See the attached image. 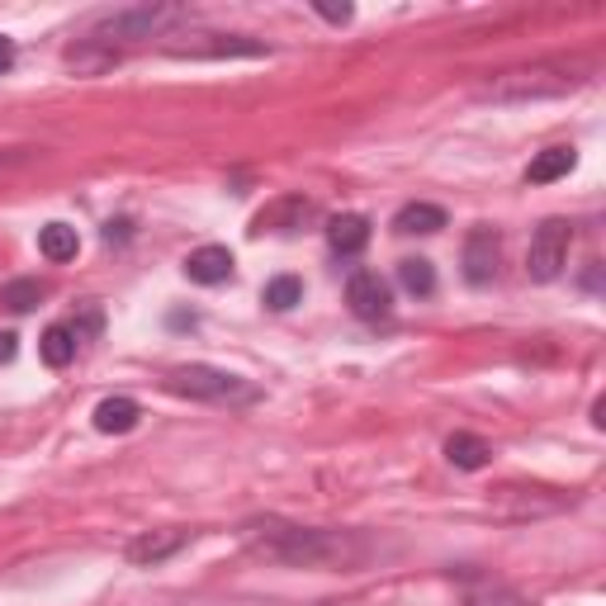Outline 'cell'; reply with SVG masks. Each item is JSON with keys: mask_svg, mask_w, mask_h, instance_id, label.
Segmentation results:
<instances>
[{"mask_svg": "<svg viewBox=\"0 0 606 606\" xmlns=\"http://www.w3.org/2000/svg\"><path fill=\"white\" fill-rule=\"evenodd\" d=\"M242 545L271 564H294V568H355L365 559V541L346 536V531H313L294 526L280 516H256L242 526Z\"/></svg>", "mask_w": 606, "mask_h": 606, "instance_id": "6da1fadb", "label": "cell"}, {"mask_svg": "<svg viewBox=\"0 0 606 606\" xmlns=\"http://www.w3.org/2000/svg\"><path fill=\"white\" fill-rule=\"evenodd\" d=\"M166 388L181 398H200V403H228V407H246L261 398V388L252 380H242L233 370H213V365H175L166 374Z\"/></svg>", "mask_w": 606, "mask_h": 606, "instance_id": "7a4b0ae2", "label": "cell"}, {"mask_svg": "<svg viewBox=\"0 0 606 606\" xmlns=\"http://www.w3.org/2000/svg\"><path fill=\"white\" fill-rule=\"evenodd\" d=\"M185 20V6H129V10H114L95 20V39L100 48H114V43H142V39H162L171 24Z\"/></svg>", "mask_w": 606, "mask_h": 606, "instance_id": "3957f363", "label": "cell"}, {"mask_svg": "<svg viewBox=\"0 0 606 606\" xmlns=\"http://www.w3.org/2000/svg\"><path fill=\"white\" fill-rule=\"evenodd\" d=\"M583 85V71L568 62H541V67H522L497 77L484 95L493 100H549V95H568Z\"/></svg>", "mask_w": 606, "mask_h": 606, "instance_id": "277c9868", "label": "cell"}, {"mask_svg": "<svg viewBox=\"0 0 606 606\" xmlns=\"http://www.w3.org/2000/svg\"><path fill=\"white\" fill-rule=\"evenodd\" d=\"M568 246H574V223L568 219H545L536 233H531V252H526V275L536 284L559 280L568 265Z\"/></svg>", "mask_w": 606, "mask_h": 606, "instance_id": "5b68a950", "label": "cell"}, {"mask_svg": "<svg viewBox=\"0 0 606 606\" xmlns=\"http://www.w3.org/2000/svg\"><path fill=\"white\" fill-rule=\"evenodd\" d=\"M346 303L361 323H384V317L394 313V294H388V284L374 271H355L346 280Z\"/></svg>", "mask_w": 606, "mask_h": 606, "instance_id": "8992f818", "label": "cell"}, {"mask_svg": "<svg viewBox=\"0 0 606 606\" xmlns=\"http://www.w3.org/2000/svg\"><path fill=\"white\" fill-rule=\"evenodd\" d=\"M190 545V531H142V536L129 541V564L133 568H156V564H166L171 555H181V549Z\"/></svg>", "mask_w": 606, "mask_h": 606, "instance_id": "52a82bcc", "label": "cell"}, {"mask_svg": "<svg viewBox=\"0 0 606 606\" xmlns=\"http://www.w3.org/2000/svg\"><path fill=\"white\" fill-rule=\"evenodd\" d=\"M497 252H503V238L493 228H474L465 238V252H459V265H465L469 284H488L497 275Z\"/></svg>", "mask_w": 606, "mask_h": 606, "instance_id": "ba28073f", "label": "cell"}, {"mask_svg": "<svg viewBox=\"0 0 606 606\" xmlns=\"http://www.w3.org/2000/svg\"><path fill=\"white\" fill-rule=\"evenodd\" d=\"M327 246L336 256H361L370 246V219L365 213H336L327 223Z\"/></svg>", "mask_w": 606, "mask_h": 606, "instance_id": "9c48e42d", "label": "cell"}, {"mask_svg": "<svg viewBox=\"0 0 606 606\" xmlns=\"http://www.w3.org/2000/svg\"><path fill=\"white\" fill-rule=\"evenodd\" d=\"M91 422H95L100 436H129L133 426L142 422V407H138L133 398H100L95 413H91Z\"/></svg>", "mask_w": 606, "mask_h": 606, "instance_id": "30bf717a", "label": "cell"}, {"mask_svg": "<svg viewBox=\"0 0 606 606\" xmlns=\"http://www.w3.org/2000/svg\"><path fill=\"white\" fill-rule=\"evenodd\" d=\"M233 275V252L228 246H200V252L185 256V280L194 284H223Z\"/></svg>", "mask_w": 606, "mask_h": 606, "instance_id": "8fae6325", "label": "cell"}, {"mask_svg": "<svg viewBox=\"0 0 606 606\" xmlns=\"http://www.w3.org/2000/svg\"><path fill=\"white\" fill-rule=\"evenodd\" d=\"M213 43H171V52H190V58H261L265 43H252V39H233V33H209Z\"/></svg>", "mask_w": 606, "mask_h": 606, "instance_id": "7c38bea8", "label": "cell"}, {"mask_svg": "<svg viewBox=\"0 0 606 606\" xmlns=\"http://www.w3.org/2000/svg\"><path fill=\"white\" fill-rule=\"evenodd\" d=\"M445 228V209L441 204H403L394 213V233L403 238H432Z\"/></svg>", "mask_w": 606, "mask_h": 606, "instance_id": "4fadbf2b", "label": "cell"}, {"mask_svg": "<svg viewBox=\"0 0 606 606\" xmlns=\"http://www.w3.org/2000/svg\"><path fill=\"white\" fill-rule=\"evenodd\" d=\"M445 459H451L455 469L474 474V469H484L488 459H493V445L484 436H474V432H455L451 441H445Z\"/></svg>", "mask_w": 606, "mask_h": 606, "instance_id": "5bb4252c", "label": "cell"}, {"mask_svg": "<svg viewBox=\"0 0 606 606\" xmlns=\"http://www.w3.org/2000/svg\"><path fill=\"white\" fill-rule=\"evenodd\" d=\"M574 166H578V152H574V148H545L536 162L526 166V181H531V185H555V181H564V175L574 171Z\"/></svg>", "mask_w": 606, "mask_h": 606, "instance_id": "9a60e30c", "label": "cell"}, {"mask_svg": "<svg viewBox=\"0 0 606 606\" xmlns=\"http://www.w3.org/2000/svg\"><path fill=\"white\" fill-rule=\"evenodd\" d=\"M39 252H43V261H52V265L77 261V252H81L77 228H71V223H43V228H39Z\"/></svg>", "mask_w": 606, "mask_h": 606, "instance_id": "2e32d148", "label": "cell"}, {"mask_svg": "<svg viewBox=\"0 0 606 606\" xmlns=\"http://www.w3.org/2000/svg\"><path fill=\"white\" fill-rule=\"evenodd\" d=\"M77 336H71V327L67 323H52L43 336H39V355H43V365L48 370H67L71 361H77Z\"/></svg>", "mask_w": 606, "mask_h": 606, "instance_id": "e0dca14e", "label": "cell"}, {"mask_svg": "<svg viewBox=\"0 0 606 606\" xmlns=\"http://www.w3.org/2000/svg\"><path fill=\"white\" fill-rule=\"evenodd\" d=\"M309 213H313V204L303 200V194H290V200H280L261 213L256 233H294V219H309Z\"/></svg>", "mask_w": 606, "mask_h": 606, "instance_id": "ac0fdd59", "label": "cell"}, {"mask_svg": "<svg viewBox=\"0 0 606 606\" xmlns=\"http://www.w3.org/2000/svg\"><path fill=\"white\" fill-rule=\"evenodd\" d=\"M398 284L413 299H432L436 294V265L426 256H403L398 261Z\"/></svg>", "mask_w": 606, "mask_h": 606, "instance_id": "d6986e66", "label": "cell"}, {"mask_svg": "<svg viewBox=\"0 0 606 606\" xmlns=\"http://www.w3.org/2000/svg\"><path fill=\"white\" fill-rule=\"evenodd\" d=\"M43 294H48L43 280H10L6 290H0V303H6L10 313H29V309H39Z\"/></svg>", "mask_w": 606, "mask_h": 606, "instance_id": "ffe728a7", "label": "cell"}, {"mask_svg": "<svg viewBox=\"0 0 606 606\" xmlns=\"http://www.w3.org/2000/svg\"><path fill=\"white\" fill-rule=\"evenodd\" d=\"M265 309H275V313H290L294 303H303V280L299 275H275L271 284H265Z\"/></svg>", "mask_w": 606, "mask_h": 606, "instance_id": "44dd1931", "label": "cell"}, {"mask_svg": "<svg viewBox=\"0 0 606 606\" xmlns=\"http://www.w3.org/2000/svg\"><path fill=\"white\" fill-rule=\"evenodd\" d=\"M33 156H43V148H0V175H10V171L29 166Z\"/></svg>", "mask_w": 606, "mask_h": 606, "instance_id": "7402d4cb", "label": "cell"}, {"mask_svg": "<svg viewBox=\"0 0 606 606\" xmlns=\"http://www.w3.org/2000/svg\"><path fill=\"white\" fill-rule=\"evenodd\" d=\"M14 355H20V336H14V332H0V365H10Z\"/></svg>", "mask_w": 606, "mask_h": 606, "instance_id": "603a6c76", "label": "cell"}, {"mask_svg": "<svg viewBox=\"0 0 606 606\" xmlns=\"http://www.w3.org/2000/svg\"><path fill=\"white\" fill-rule=\"evenodd\" d=\"M313 10L323 14L327 24H346V20H351V6H313Z\"/></svg>", "mask_w": 606, "mask_h": 606, "instance_id": "cb8c5ba5", "label": "cell"}, {"mask_svg": "<svg viewBox=\"0 0 606 606\" xmlns=\"http://www.w3.org/2000/svg\"><path fill=\"white\" fill-rule=\"evenodd\" d=\"M10 67H14V39L0 33V71H10Z\"/></svg>", "mask_w": 606, "mask_h": 606, "instance_id": "d4e9b609", "label": "cell"}, {"mask_svg": "<svg viewBox=\"0 0 606 606\" xmlns=\"http://www.w3.org/2000/svg\"><path fill=\"white\" fill-rule=\"evenodd\" d=\"M114 238H129V223H110V228H104V242H114Z\"/></svg>", "mask_w": 606, "mask_h": 606, "instance_id": "484cf974", "label": "cell"}]
</instances>
